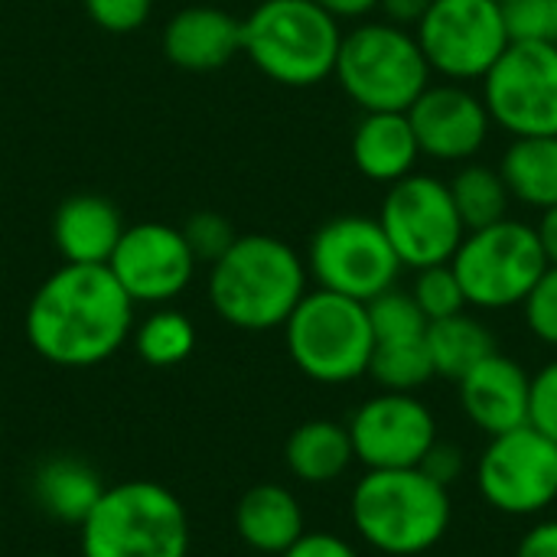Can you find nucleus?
<instances>
[{"label":"nucleus","instance_id":"nucleus-30","mask_svg":"<svg viewBox=\"0 0 557 557\" xmlns=\"http://www.w3.org/2000/svg\"><path fill=\"white\" fill-rule=\"evenodd\" d=\"M411 297L418 300V307L428 317V323L454 317V313H460L467 307L463 287H460V281H457L450 264H434V268L418 271Z\"/></svg>","mask_w":557,"mask_h":557},{"label":"nucleus","instance_id":"nucleus-40","mask_svg":"<svg viewBox=\"0 0 557 557\" xmlns=\"http://www.w3.org/2000/svg\"><path fill=\"white\" fill-rule=\"evenodd\" d=\"M336 20H362L372 10H379V0H313Z\"/></svg>","mask_w":557,"mask_h":557},{"label":"nucleus","instance_id":"nucleus-20","mask_svg":"<svg viewBox=\"0 0 557 557\" xmlns=\"http://www.w3.org/2000/svg\"><path fill=\"white\" fill-rule=\"evenodd\" d=\"M421 147L408 111H366L352 131V163L372 183H398L414 173Z\"/></svg>","mask_w":557,"mask_h":557},{"label":"nucleus","instance_id":"nucleus-9","mask_svg":"<svg viewBox=\"0 0 557 557\" xmlns=\"http://www.w3.org/2000/svg\"><path fill=\"white\" fill-rule=\"evenodd\" d=\"M414 39L431 72L460 85L483 82L512 42L499 0H431Z\"/></svg>","mask_w":557,"mask_h":557},{"label":"nucleus","instance_id":"nucleus-36","mask_svg":"<svg viewBox=\"0 0 557 557\" xmlns=\"http://www.w3.org/2000/svg\"><path fill=\"white\" fill-rule=\"evenodd\" d=\"M418 470L428 473L434 483H441V486L450 490V483L463 473V454H460V447H454V444L434 441L431 450L424 454V460L418 463Z\"/></svg>","mask_w":557,"mask_h":557},{"label":"nucleus","instance_id":"nucleus-29","mask_svg":"<svg viewBox=\"0 0 557 557\" xmlns=\"http://www.w3.org/2000/svg\"><path fill=\"white\" fill-rule=\"evenodd\" d=\"M369 310V323H372V336L375 343H388V339H414L428 333V317L421 313L418 300L398 287H388L385 294H379L375 300L366 304Z\"/></svg>","mask_w":557,"mask_h":557},{"label":"nucleus","instance_id":"nucleus-3","mask_svg":"<svg viewBox=\"0 0 557 557\" xmlns=\"http://www.w3.org/2000/svg\"><path fill=\"white\" fill-rule=\"evenodd\" d=\"M352 525L375 552L414 557L431 552L450 529V493L418 467L369 470L349 499Z\"/></svg>","mask_w":557,"mask_h":557},{"label":"nucleus","instance_id":"nucleus-13","mask_svg":"<svg viewBox=\"0 0 557 557\" xmlns=\"http://www.w3.org/2000/svg\"><path fill=\"white\" fill-rule=\"evenodd\" d=\"M476 486L506 516H535L557 499V444L532 424L490 437Z\"/></svg>","mask_w":557,"mask_h":557},{"label":"nucleus","instance_id":"nucleus-39","mask_svg":"<svg viewBox=\"0 0 557 557\" xmlns=\"http://www.w3.org/2000/svg\"><path fill=\"white\" fill-rule=\"evenodd\" d=\"M428 7H431V0H379V10L385 13V20L395 26H405V29L418 26L421 16L428 13Z\"/></svg>","mask_w":557,"mask_h":557},{"label":"nucleus","instance_id":"nucleus-14","mask_svg":"<svg viewBox=\"0 0 557 557\" xmlns=\"http://www.w3.org/2000/svg\"><path fill=\"white\" fill-rule=\"evenodd\" d=\"M108 271L134 304H166L189 287L196 258L176 225L137 222L124 225Z\"/></svg>","mask_w":557,"mask_h":557},{"label":"nucleus","instance_id":"nucleus-22","mask_svg":"<svg viewBox=\"0 0 557 557\" xmlns=\"http://www.w3.org/2000/svg\"><path fill=\"white\" fill-rule=\"evenodd\" d=\"M352 460H356V454H352L349 428H343L336 421H323V418L300 424L284 444L287 470L300 483H313V486L339 480Z\"/></svg>","mask_w":557,"mask_h":557},{"label":"nucleus","instance_id":"nucleus-42","mask_svg":"<svg viewBox=\"0 0 557 557\" xmlns=\"http://www.w3.org/2000/svg\"><path fill=\"white\" fill-rule=\"evenodd\" d=\"M39 557H55V555H39Z\"/></svg>","mask_w":557,"mask_h":557},{"label":"nucleus","instance_id":"nucleus-24","mask_svg":"<svg viewBox=\"0 0 557 557\" xmlns=\"http://www.w3.org/2000/svg\"><path fill=\"white\" fill-rule=\"evenodd\" d=\"M428 352L434 362V375L460 382L470 369L490 359L496 349V336L470 313H454L428 323Z\"/></svg>","mask_w":557,"mask_h":557},{"label":"nucleus","instance_id":"nucleus-16","mask_svg":"<svg viewBox=\"0 0 557 557\" xmlns=\"http://www.w3.org/2000/svg\"><path fill=\"white\" fill-rule=\"evenodd\" d=\"M408 121L421 157H434L441 163L473 160L493 127L483 98L460 82H431L408 108Z\"/></svg>","mask_w":557,"mask_h":557},{"label":"nucleus","instance_id":"nucleus-26","mask_svg":"<svg viewBox=\"0 0 557 557\" xmlns=\"http://www.w3.org/2000/svg\"><path fill=\"white\" fill-rule=\"evenodd\" d=\"M454 206L463 219L467 232L496 225L503 219H509V186L499 173V166H486V163H463L454 180H447Z\"/></svg>","mask_w":557,"mask_h":557},{"label":"nucleus","instance_id":"nucleus-12","mask_svg":"<svg viewBox=\"0 0 557 557\" xmlns=\"http://www.w3.org/2000/svg\"><path fill=\"white\" fill-rule=\"evenodd\" d=\"M483 104L512 137L557 134V46L509 42L483 75Z\"/></svg>","mask_w":557,"mask_h":557},{"label":"nucleus","instance_id":"nucleus-23","mask_svg":"<svg viewBox=\"0 0 557 557\" xmlns=\"http://www.w3.org/2000/svg\"><path fill=\"white\" fill-rule=\"evenodd\" d=\"M499 173L516 202L532 209L557 206V134L512 137L499 160Z\"/></svg>","mask_w":557,"mask_h":557},{"label":"nucleus","instance_id":"nucleus-31","mask_svg":"<svg viewBox=\"0 0 557 557\" xmlns=\"http://www.w3.org/2000/svg\"><path fill=\"white\" fill-rule=\"evenodd\" d=\"M512 42L557 46V0H499Z\"/></svg>","mask_w":557,"mask_h":557},{"label":"nucleus","instance_id":"nucleus-35","mask_svg":"<svg viewBox=\"0 0 557 557\" xmlns=\"http://www.w3.org/2000/svg\"><path fill=\"white\" fill-rule=\"evenodd\" d=\"M529 424L557 444V359L532 375L529 388Z\"/></svg>","mask_w":557,"mask_h":557},{"label":"nucleus","instance_id":"nucleus-21","mask_svg":"<svg viewBox=\"0 0 557 557\" xmlns=\"http://www.w3.org/2000/svg\"><path fill=\"white\" fill-rule=\"evenodd\" d=\"M235 532L248 548L281 557L304 535V509L290 490L258 483L235 506Z\"/></svg>","mask_w":557,"mask_h":557},{"label":"nucleus","instance_id":"nucleus-7","mask_svg":"<svg viewBox=\"0 0 557 557\" xmlns=\"http://www.w3.org/2000/svg\"><path fill=\"white\" fill-rule=\"evenodd\" d=\"M284 336L294 366L320 385L362 379L375 349L366 304L323 287L304 294L284 323Z\"/></svg>","mask_w":557,"mask_h":557},{"label":"nucleus","instance_id":"nucleus-28","mask_svg":"<svg viewBox=\"0 0 557 557\" xmlns=\"http://www.w3.org/2000/svg\"><path fill=\"white\" fill-rule=\"evenodd\" d=\"M134 349L137 356L153 366V369H170L180 366L193 356L196 349V326L186 313L180 310H157L150 313L137 333H134Z\"/></svg>","mask_w":557,"mask_h":557},{"label":"nucleus","instance_id":"nucleus-4","mask_svg":"<svg viewBox=\"0 0 557 557\" xmlns=\"http://www.w3.org/2000/svg\"><path fill=\"white\" fill-rule=\"evenodd\" d=\"M339 20L313 0H261L242 20V52L277 85L310 88L333 75Z\"/></svg>","mask_w":557,"mask_h":557},{"label":"nucleus","instance_id":"nucleus-18","mask_svg":"<svg viewBox=\"0 0 557 557\" xmlns=\"http://www.w3.org/2000/svg\"><path fill=\"white\" fill-rule=\"evenodd\" d=\"M242 52V20L222 7H183L163 26V55L186 72H215Z\"/></svg>","mask_w":557,"mask_h":557},{"label":"nucleus","instance_id":"nucleus-38","mask_svg":"<svg viewBox=\"0 0 557 557\" xmlns=\"http://www.w3.org/2000/svg\"><path fill=\"white\" fill-rule=\"evenodd\" d=\"M516 557H557V522H539L522 539Z\"/></svg>","mask_w":557,"mask_h":557},{"label":"nucleus","instance_id":"nucleus-32","mask_svg":"<svg viewBox=\"0 0 557 557\" xmlns=\"http://www.w3.org/2000/svg\"><path fill=\"white\" fill-rule=\"evenodd\" d=\"M180 232H183V238H186V245H189L196 264H199V261L215 264V261L232 248V242L238 238L235 228H232V222H228L222 212H215V209H199V212H193V215L183 222Z\"/></svg>","mask_w":557,"mask_h":557},{"label":"nucleus","instance_id":"nucleus-8","mask_svg":"<svg viewBox=\"0 0 557 557\" xmlns=\"http://www.w3.org/2000/svg\"><path fill=\"white\" fill-rule=\"evenodd\" d=\"M463 297L476 310L522 307L548 261L539 245L535 225L503 219L496 225L467 232L450 261Z\"/></svg>","mask_w":557,"mask_h":557},{"label":"nucleus","instance_id":"nucleus-6","mask_svg":"<svg viewBox=\"0 0 557 557\" xmlns=\"http://www.w3.org/2000/svg\"><path fill=\"white\" fill-rule=\"evenodd\" d=\"M333 75L362 111H408L434 72L414 33L382 20L343 33Z\"/></svg>","mask_w":557,"mask_h":557},{"label":"nucleus","instance_id":"nucleus-5","mask_svg":"<svg viewBox=\"0 0 557 557\" xmlns=\"http://www.w3.org/2000/svg\"><path fill=\"white\" fill-rule=\"evenodd\" d=\"M82 557H186L189 516L173 490L150 480L104 486L85 516Z\"/></svg>","mask_w":557,"mask_h":557},{"label":"nucleus","instance_id":"nucleus-33","mask_svg":"<svg viewBox=\"0 0 557 557\" xmlns=\"http://www.w3.org/2000/svg\"><path fill=\"white\" fill-rule=\"evenodd\" d=\"M522 310H525L529 330L542 343L557 346V264L545 268V274L539 277V284L532 287V294L522 300Z\"/></svg>","mask_w":557,"mask_h":557},{"label":"nucleus","instance_id":"nucleus-11","mask_svg":"<svg viewBox=\"0 0 557 557\" xmlns=\"http://www.w3.org/2000/svg\"><path fill=\"white\" fill-rule=\"evenodd\" d=\"M307 271L313 274L317 287L369 304L395 287L401 261L379 219L336 215L313 232Z\"/></svg>","mask_w":557,"mask_h":557},{"label":"nucleus","instance_id":"nucleus-27","mask_svg":"<svg viewBox=\"0 0 557 557\" xmlns=\"http://www.w3.org/2000/svg\"><path fill=\"white\" fill-rule=\"evenodd\" d=\"M385 392H414L434 379V362L428 352V333L414 339H388L375 343L369 372Z\"/></svg>","mask_w":557,"mask_h":557},{"label":"nucleus","instance_id":"nucleus-25","mask_svg":"<svg viewBox=\"0 0 557 557\" xmlns=\"http://www.w3.org/2000/svg\"><path fill=\"white\" fill-rule=\"evenodd\" d=\"M101 493H104V486H101L98 473L88 463L72 460V457L49 460L36 476L39 506L65 525H82L85 516L101 499Z\"/></svg>","mask_w":557,"mask_h":557},{"label":"nucleus","instance_id":"nucleus-10","mask_svg":"<svg viewBox=\"0 0 557 557\" xmlns=\"http://www.w3.org/2000/svg\"><path fill=\"white\" fill-rule=\"evenodd\" d=\"M379 225L388 235L401 268L414 271L450 264L467 235L450 186L424 173H408L388 186L379 209Z\"/></svg>","mask_w":557,"mask_h":557},{"label":"nucleus","instance_id":"nucleus-1","mask_svg":"<svg viewBox=\"0 0 557 557\" xmlns=\"http://www.w3.org/2000/svg\"><path fill=\"white\" fill-rule=\"evenodd\" d=\"M134 300L108 264H62L26 307V339L39 359L88 369L111 359L131 336Z\"/></svg>","mask_w":557,"mask_h":557},{"label":"nucleus","instance_id":"nucleus-37","mask_svg":"<svg viewBox=\"0 0 557 557\" xmlns=\"http://www.w3.org/2000/svg\"><path fill=\"white\" fill-rule=\"evenodd\" d=\"M281 557H359L349 542L330 532H304Z\"/></svg>","mask_w":557,"mask_h":557},{"label":"nucleus","instance_id":"nucleus-15","mask_svg":"<svg viewBox=\"0 0 557 557\" xmlns=\"http://www.w3.org/2000/svg\"><path fill=\"white\" fill-rule=\"evenodd\" d=\"M352 454L369 470L418 467L437 441V421L411 392H382L349 421Z\"/></svg>","mask_w":557,"mask_h":557},{"label":"nucleus","instance_id":"nucleus-41","mask_svg":"<svg viewBox=\"0 0 557 557\" xmlns=\"http://www.w3.org/2000/svg\"><path fill=\"white\" fill-rule=\"evenodd\" d=\"M535 235H539V245L545 251V261L557 264V206L542 209V219L535 225Z\"/></svg>","mask_w":557,"mask_h":557},{"label":"nucleus","instance_id":"nucleus-19","mask_svg":"<svg viewBox=\"0 0 557 557\" xmlns=\"http://www.w3.org/2000/svg\"><path fill=\"white\" fill-rule=\"evenodd\" d=\"M121 232L117 206L95 193H75L52 212V245L65 264H108Z\"/></svg>","mask_w":557,"mask_h":557},{"label":"nucleus","instance_id":"nucleus-17","mask_svg":"<svg viewBox=\"0 0 557 557\" xmlns=\"http://www.w3.org/2000/svg\"><path fill=\"white\" fill-rule=\"evenodd\" d=\"M460 401L467 418L490 437L509 434L529 424L532 375L509 356L493 352L460 382Z\"/></svg>","mask_w":557,"mask_h":557},{"label":"nucleus","instance_id":"nucleus-34","mask_svg":"<svg viewBox=\"0 0 557 557\" xmlns=\"http://www.w3.org/2000/svg\"><path fill=\"white\" fill-rule=\"evenodd\" d=\"M153 0H85L88 20L104 33H134L147 23Z\"/></svg>","mask_w":557,"mask_h":557},{"label":"nucleus","instance_id":"nucleus-2","mask_svg":"<svg viewBox=\"0 0 557 557\" xmlns=\"http://www.w3.org/2000/svg\"><path fill=\"white\" fill-rule=\"evenodd\" d=\"M307 294V264L274 235H238L212 264L209 300L215 313L248 333L284 326Z\"/></svg>","mask_w":557,"mask_h":557}]
</instances>
